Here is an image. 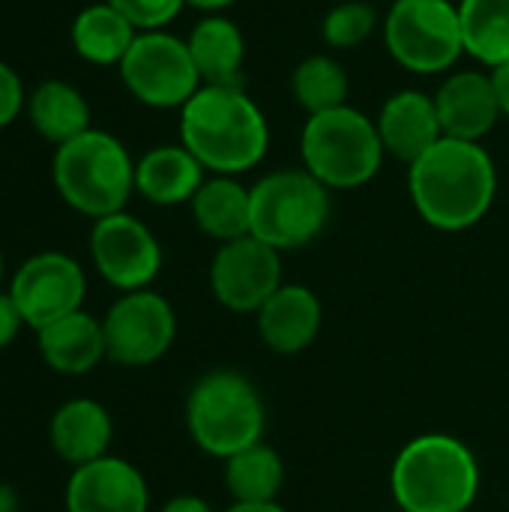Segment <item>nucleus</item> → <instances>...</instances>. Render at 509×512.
Listing matches in <instances>:
<instances>
[{
	"label": "nucleus",
	"mask_w": 509,
	"mask_h": 512,
	"mask_svg": "<svg viewBox=\"0 0 509 512\" xmlns=\"http://www.w3.org/2000/svg\"><path fill=\"white\" fill-rule=\"evenodd\" d=\"M39 351L45 363L60 375H87L108 357L105 330L87 312H72L39 330Z\"/></svg>",
	"instance_id": "22"
},
{
	"label": "nucleus",
	"mask_w": 509,
	"mask_h": 512,
	"mask_svg": "<svg viewBox=\"0 0 509 512\" xmlns=\"http://www.w3.org/2000/svg\"><path fill=\"white\" fill-rule=\"evenodd\" d=\"M465 512H477V510H465Z\"/></svg>",
	"instance_id": "38"
},
{
	"label": "nucleus",
	"mask_w": 509,
	"mask_h": 512,
	"mask_svg": "<svg viewBox=\"0 0 509 512\" xmlns=\"http://www.w3.org/2000/svg\"><path fill=\"white\" fill-rule=\"evenodd\" d=\"M21 324H24V318H21L15 300L9 294H0V351L18 336Z\"/></svg>",
	"instance_id": "31"
},
{
	"label": "nucleus",
	"mask_w": 509,
	"mask_h": 512,
	"mask_svg": "<svg viewBox=\"0 0 509 512\" xmlns=\"http://www.w3.org/2000/svg\"><path fill=\"white\" fill-rule=\"evenodd\" d=\"M27 114L33 129L51 144H66L90 129V105L69 81H45L27 96Z\"/></svg>",
	"instance_id": "24"
},
{
	"label": "nucleus",
	"mask_w": 509,
	"mask_h": 512,
	"mask_svg": "<svg viewBox=\"0 0 509 512\" xmlns=\"http://www.w3.org/2000/svg\"><path fill=\"white\" fill-rule=\"evenodd\" d=\"M105 351L117 366H150L162 360L177 336V315L171 303L144 288L123 294L102 318Z\"/></svg>",
	"instance_id": "10"
},
{
	"label": "nucleus",
	"mask_w": 509,
	"mask_h": 512,
	"mask_svg": "<svg viewBox=\"0 0 509 512\" xmlns=\"http://www.w3.org/2000/svg\"><path fill=\"white\" fill-rule=\"evenodd\" d=\"M24 105H27V96H24V84L18 72L0 60V129L9 126L21 114Z\"/></svg>",
	"instance_id": "30"
},
{
	"label": "nucleus",
	"mask_w": 509,
	"mask_h": 512,
	"mask_svg": "<svg viewBox=\"0 0 509 512\" xmlns=\"http://www.w3.org/2000/svg\"><path fill=\"white\" fill-rule=\"evenodd\" d=\"M324 324L321 300L306 285H282L258 312H255V330L258 339L282 357L303 354L309 345H315Z\"/></svg>",
	"instance_id": "17"
},
{
	"label": "nucleus",
	"mask_w": 509,
	"mask_h": 512,
	"mask_svg": "<svg viewBox=\"0 0 509 512\" xmlns=\"http://www.w3.org/2000/svg\"><path fill=\"white\" fill-rule=\"evenodd\" d=\"M147 480L135 465L117 456H102L72 471L66 483L69 512H147Z\"/></svg>",
	"instance_id": "15"
},
{
	"label": "nucleus",
	"mask_w": 509,
	"mask_h": 512,
	"mask_svg": "<svg viewBox=\"0 0 509 512\" xmlns=\"http://www.w3.org/2000/svg\"><path fill=\"white\" fill-rule=\"evenodd\" d=\"M384 153L396 162L414 165L423 153H429L441 138V117L435 108V96L426 90H396L384 99L378 117H375Z\"/></svg>",
	"instance_id": "16"
},
{
	"label": "nucleus",
	"mask_w": 509,
	"mask_h": 512,
	"mask_svg": "<svg viewBox=\"0 0 509 512\" xmlns=\"http://www.w3.org/2000/svg\"><path fill=\"white\" fill-rule=\"evenodd\" d=\"M0 279H3V255H0Z\"/></svg>",
	"instance_id": "37"
},
{
	"label": "nucleus",
	"mask_w": 509,
	"mask_h": 512,
	"mask_svg": "<svg viewBox=\"0 0 509 512\" xmlns=\"http://www.w3.org/2000/svg\"><path fill=\"white\" fill-rule=\"evenodd\" d=\"M186 429L198 450L225 462L264 441L267 405L246 375L216 369L189 390Z\"/></svg>",
	"instance_id": "5"
},
{
	"label": "nucleus",
	"mask_w": 509,
	"mask_h": 512,
	"mask_svg": "<svg viewBox=\"0 0 509 512\" xmlns=\"http://www.w3.org/2000/svg\"><path fill=\"white\" fill-rule=\"evenodd\" d=\"M465 54L492 69L509 60V0H459Z\"/></svg>",
	"instance_id": "27"
},
{
	"label": "nucleus",
	"mask_w": 509,
	"mask_h": 512,
	"mask_svg": "<svg viewBox=\"0 0 509 512\" xmlns=\"http://www.w3.org/2000/svg\"><path fill=\"white\" fill-rule=\"evenodd\" d=\"M291 96L306 111V117L342 108L351 96L348 69L333 54H306L291 72Z\"/></svg>",
	"instance_id": "26"
},
{
	"label": "nucleus",
	"mask_w": 509,
	"mask_h": 512,
	"mask_svg": "<svg viewBox=\"0 0 509 512\" xmlns=\"http://www.w3.org/2000/svg\"><path fill=\"white\" fill-rule=\"evenodd\" d=\"M408 195L435 231H468L486 219L498 195V168L483 141L441 138L408 165Z\"/></svg>",
	"instance_id": "1"
},
{
	"label": "nucleus",
	"mask_w": 509,
	"mask_h": 512,
	"mask_svg": "<svg viewBox=\"0 0 509 512\" xmlns=\"http://www.w3.org/2000/svg\"><path fill=\"white\" fill-rule=\"evenodd\" d=\"M384 18L366 0H342L327 9L321 21V39L330 51H351L363 45Z\"/></svg>",
	"instance_id": "28"
},
{
	"label": "nucleus",
	"mask_w": 509,
	"mask_h": 512,
	"mask_svg": "<svg viewBox=\"0 0 509 512\" xmlns=\"http://www.w3.org/2000/svg\"><path fill=\"white\" fill-rule=\"evenodd\" d=\"M51 447L54 453L81 468L87 462H96L102 456H108L111 447V414L93 402V399H72L63 408H57V414L51 417Z\"/></svg>",
	"instance_id": "21"
},
{
	"label": "nucleus",
	"mask_w": 509,
	"mask_h": 512,
	"mask_svg": "<svg viewBox=\"0 0 509 512\" xmlns=\"http://www.w3.org/2000/svg\"><path fill=\"white\" fill-rule=\"evenodd\" d=\"M387 153L375 117L351 102L306 117L300 129V165L330 192H348L372 183Z\"/></svg>",
	"instance_id": "6"
},
{
	"label": "nucleus",
	"mask_w": 509,
	"mask_h": 512,
	"mask_svg": "<svg viewBox=\"0 0 509 512\" xmlns=\"http://www.w3.org/2000/svg\"><path fill=\"white\" fill-rule=\"evenodd\" d=\"M84 294H87L84 270L75 258L63 252H39L27 258L18 267L9 288V297L15 300L24 324L33 327L36 333L51 321L78 312Z\"/></svg>",
	"instance_id": "13"
},
{
	"label": "nucleus",
	"mask_w": 509,
	"mask_h": 512,
	"mask_svg": "<svg viewBox=\"0 0 509 512\" xmlns=\"http://www.w3.org/2000/svg\"><path fill=\"white\" fill-rule=\"evenodd\" d=\"M333 192L300 168H279L252 183V237L279 252L315 243L333 213Z\"/></svg>",
	"instance_id": "7"
},
{
	"label": "nucleus",
	"mask_w": 509,
	"mask_h": 512,
	"mask_svg": "<svg viewBox=\"0 0 509 512\" xmlns=\"http://www.w3.org/2000/svg\"><path fill=\"white\" fill-rule=\"evenodd\" d=\"M162 512H216L204 498H198V495H177V498H171Z\"/></svg>",
	"instance_id": "33"
},
{
	"label": "nucleus",
	"mask_w": 509,
	"mask_h": 512,
	"mask_svg": "<svg viewBox=\"0 0 509 512\" xmlns=\"http://www.w3.org/2000/svg\"><path fill=\"white\" fill-rule=\"evenodd\" d=\"M135 36L138 30L108 0L81 9L72 21V48L81 60L96 66H120Z\"/></svg>",
	"instance_id": "23"
},
{
	"label": "nucleus",
	"mask_w": 509,
	"mask_h": 512,
	"mask_svg": "<svg viewBox=\"0 0 509 512\" xmlns=\"http://www.w3.org/2000/svg\"><path fill=\"white\" fill-rule=\"evenodd\" d=\"M381 33L387 54L414 75H447L465 57L459 3L453 0H393Z\"/></svg>",
	"instance_id": "8"
},
{
	"label": "nucleus",
	"mask_w": 509,
	"mask_h": 512,
	"mask_svg": "<svg viewBox=\"0 0 509 512\" xmlns=\"http://www.w3.org/2000/svg\"><path fill=\"white\" fill-rule=\"evenodd\" d=\"M186 45L201 75V84H213V87L243 84L246 36L237 21H231L228 15H204L186 36Z\"/></svg>",
	"instance_id": "19"
},
{
	"label": "nucleus",
	"mask_w": 509,
	"mask_h": 512,
	"mask_svg": "<svg viewBox=\"0 0 509 512\" xmlns=\"http://www.w3.org/2000/svg\"><path fill=\"white\" fill-rule=\"evenodd\" d=\"M489 75H492V84H495V96H498V105H501V117L509 120V60L501 63V66H492Z\"/></svg>",
	"instance_id": "32"
},
{
	"label": "nucleus",
	"mask_w": 509,
	"mask_h": 512,
	"mask_svg": "<svg viewBox=\"0 0 509 512\" xmlns=\"http://www.w3.org/2000/svg\"><path fill=\"white\" fill-rule=\"evenodd\" d=\"M51 177L60 198L81 216L105 219L123 213L135 192V162L120 138L102 129H87L57 147Z\"/></svg>",
	"instance_id": "4"
},
{
	"label": "nucleus",
	"mask_w": 509,
	"mask_h": 512,
	"mask_svg": "<svg viewBox=\"0 0 509 512\" xmlns=\"http://www.w3.org/2000/svg\"><path fill=\"white\" fill-rule=\"evenodd\" d=\"M432 96L444 138L483 141L504 120L489 69H453Z\"/></svg>",
	"instance_id": "14"
},
{
	"label": "nucleus",
	"mask_w": 509,
	"mask_h": 512,
	"mask_svg": "<svg viewBox=\"0 0 509 512\" xmlns=\"http://www.w3.org/2000/svg\"><path fill=\"white\" fill-rule=\"evenodd\" d=\"M204 180L207 168L183 144H159L135 162V192L156 207L189 204Z\"/></svg>",
	"instance_id": "18"
},
{
	"label": "nucleus",
	"mask_w": 509,
	"mask_h": 512,
	"mask_svg": "<svg viewBox=\"0 0 509 512\" xmlns=\"http://www.w3.org/2000/svg\"><path fill=\"white\" fill-rule=\"evenodd\" d=\"M480 480L474 450L444 432H429L408 441L390 471L393 501L402 512L474 510Z\"/></svg>",
	"instance_id": "3"
},
{
	"label": "nucleus",
	"mask_w": 509,
	"mask_h": 512,
	"mask_svg": "<svg viewBox=\"0 0 509 512\" xmlns=\"http://www.w3.org/2000/svg\"><path fill=\"white\" fill-rule=\"evenodd\" d=\"M237 0H186V6L204 12V15H225V9H231Z\"/></svg>",
	"instance_id": "34"
},
{
	"label": "nucleus",
	"mask_w": 509,
	"mask_h": 512,
	"mask_svg": "<svg viewBox=\"0 0 509 512\" xmlns=\"http://www.w3.org/2000/svg\"><path fill=\"white\" fill-rule=\"evenodd\" d=\"M0 512H21V498L9 483H0Z\"/></svg>",
	"instance_id": "35"
},
{
	"label": "nucleus",
	"mask_w": 509,
	"mask_h": 512,
	"mask_svg": "<svg viewBox=\"0 0 509 512\" xmlns=\"http://www.w3.org/2000/svg\"><path fill=\"white\" fill-rule=\"evenodd\" d=\"M282 285V252L252 234L219 243L210 261V291L228 312L255 315Z\"/></svg>",
	"instance_id": "11"
},
{
	"label": "nucleus",
	"mask_w": 509,
	"mask_h": 512,
	"mask_svg": "<svg viewBox=\"0 0 509 512\" xmlns=\"http://www.w3.org/2000/svg\"><path fill=\"white\" fill-rule=\"evenodd\" d=\"M225 486L237 504H270L285 489V462L264 441L225 459Z\"/></svg>",
	"instance_id": "25"
},
{
	"label": "nucleus",
	"mask_w": 509,
	"mask_h": 512,
	"mask_svg": "<svg viewBox=\"0 0 509 512\" xmlns=\"http://www.w3.org/2000/svg\"><path fill=\"white\" fill-rule=\"evenodd\" d=\"M180 144L195 153L207 174L240 177L264 162L270 150V123L243 84H201L180 108Z\"/></svg>",
	"instance_id": "2"
},
{
	"label": "nucleus",
	"mask_w": 509,
	"mask_h": 512,
	"mask_svg": "<svg viewBox=\"0 0 509 512\" xmlns=\"http://www.w3.org/2000/svg\"><path fill=\"white\" fill-rule=\"evenodd\" d=\"M225 512H285V507L279 501H270V504H231Z\"/></svg>",
	"instance_id": "36"
},
{
	"label": "nucleus",
	"mask_w": 509,
	"mask_h": 512,
	"mask_svg": "<svg viewBox=\"0 0 509 512\" xmlns=\"http://www.w3.org/2000/svg\"><path fill=\"white\" fill-rule=\"evenodd\" d=\"M189 207L195 225L216 243L252 234V186L240 183V177L207 174Z\"/></svg>",
	"instance_id": "20"
},
{
	"label": "nucleus",
	"mask_w": 509,
	"mask_h": 512,
	"mask_svg": "<svg viewBox=\"0 0 509 512\" xmlns=\"http://www.w3.org/2000/svg\"><path fill=\"white\" fill-rule=\"evenodd\" d=\"M90 255L99 276L123 294L144 291L162 270V246L156 234L126 210L93 222Z\"/></svg>",
	"instance_id": "12"
},
{
	"label": "nucleus",
	"mask_w": 509,
	"mask_h": 512,
	"mask_svg": "<svg viewBox=\"0 0 509 512\" xmlns=\"http://www.w3.org/2000/svg\"><path fill=\"white\" fill-rule=\"evenodd\" d=\"M138 33L165 30L186 6V0H108Z\"/></svg>",
	"instance_id": "29"
},
{
	"label": "nucleus",
	"mask_w": 509,
	"mask_h": 512,
	"mask_svg": "<svg viewBox=\"0 0 509 512\" xmlns=\"http://www.w3.org/2000/svg\"><path fill=\"white\" fill-rule=\"evenodd\" d=\"M117 69L126 90L150 108H183L201 90L186 39L168 30L138 33Z\"/></svg>",
	"instance_id": "9"
}]
</instances>
